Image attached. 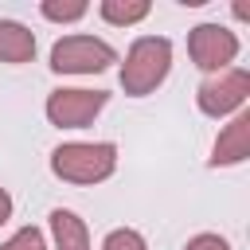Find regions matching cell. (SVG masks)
Wrapping results in <instances>:
<instances>
[{
	"label": "cell",
	"instance_id": "8",
	"mask_svg": "<svg viewBox=\"0 0 250 250\" xmlns=\"http://www.w3.org/2000/svg\"><path fill=\"white\" fill-rule=\"evenodd\" d=\"M35 59V31L20 20H0V62L23 66Z\"/></svg>",
	"mask_w": 250,
	"mask_h": 250
},
{
	"label": "cell",
	"instance_id": "6",
	"mask_svg": "<svg viewBox=\"0 0 250 250\" xmlns=\"http://www.w3.org/2000/svg\"><path fill=\"white\" fill-rule=\"evenodd\" d=\"M188 55L203 74H219L238 59V35L223 23H199L188 31Z\"/></svg>",
	"mask_w": 250,
	"mask_h": 250
},
{
	"label": "cell",
	"instance_id": "12",
	"mask_svg": "<svg viewBox=\"0 0 250 250\" xmlns=\"http://www.w3.org/2000/svg\"><path fill=\"white\" fill-rule=\"evenodd\" d=\"M102 250H148V242H145L141 230H133V227H117V230L105 234Z\"/></svg>",
	"mask_w": 250,
	"mask_h": 250
},
{
	"label": "cell",
	"instance_id": "11",
	"mask_svg": "<svg viewBox=\"0 0 250 250\" xmlns=\"http://www.w3.org/2000/svg\"><path fill=\"white\" fill-rule=\"evenodd\" d=\"M39 12H43V20H51V23H74V20H82V16L90 12V4H86V0H43Z\"/></svg>",
	"mask_w": 250,
	"mask_h": 250
},
{
	"label": "cell",
	"instance_id": "15",
	"mask_svg": "<svg viewBox=\"0 0 250 250\" xmlns=\"http://www.w3.org/2000/svg\"><path fill=\"white\" fill-rule=\"evenodd\" d=\"M8 219H12V195H8L4 188H0V227H4Z\"/></svg>",
	"mask_w": 250,
	"mask_h": 250
},
{
	"label": "cell",
	"instance_id": "14",
	"mask_svg": "<svg viewBox=\"0 0 250 250\" xmlns=\"http://www.w3.org/2000/svg\"><path fill=\"white\" fill-rule=\"evenodd\" d=\"M184 250H230V242H227L223 234H211V230H203V234L188 238V242H184Z\"/></svg>",
	"mask_w": 250,
	"mask_h": 250
},
{
	"label": "cell",
	"instance_id": "2",
	"mask_svg": "<svg viewBox=\"0 0 250 250\" xmlns=\"http://www.w3.org/2000/svg\"><path fill=\"white\" fill-rule=\"evenodd\" d=\"M172 70V43L164 35H141L121 62V90L129 98H145L152 94Z\"/></svg>",
	"mask_w": 250,
	"mask_h": 250
},
{
	"label": "cell",
	"instance_id": "10",
	"mask_svg": "<svg viewBox=\"0 0 250 250\" xmlns=\"http://www.w3.org/2000/svg\"><path fill=\"white\" fill-rule=\"evenodd\" d=\"M102 20L105 23H113V27H133V23H141L148 12H152V4L148 0H102Z\"/></svg>",
	"mask_w": 250,
	"mask_h": 250
},
{
	"label": "cell",
	"instance_id": "3",
	"mask_svg": "<svg viewBox=\"0 0 250 250\" xmlns=\"http://www.w3.org/2000/svg\"><path fill=\"white\" fill-rule=\"evenodd\" d=\"M113 62H117V51L94 35H66L51 47V70L55 74H98Z\"/></svg>",
	"mask_w": 250,
	"mask_h": 250
},
{
	"label": "cell",
	"instance_id": "9",
	"mask_svg": "<svg viewBox=\"0 0 250 250\" xmlns=\"http://www.w3.org/2000/svg\"><path fill=\"white\" fill-rule=\"evenodd\" d=\"M51 238H55V250H90L86 223L74 211H66V207H55L51 211Z\"/></svg>",
	"mask_w": 250,
	"mask_h": 250
},
{
	"label": "cell",
	"instance_id": "7",
	"mask_svg": "<svg viewBox=\"0 0 250 250\" xmlns=\"http://www.w3.org/2000/svg\"><path fill=\"white\" fill-rule=\"evenodd\" d=\"M246 156H250V113H234L230 125H223V133L215 137L207 164L211 168H230V164H242Z\"/></svg>",
	"mask_w": 250,
	"mask_h": 250
},
{
	"label": "cell",
	"instance_id": "13",
	"mask_svg": "<svg viewBox=\"0 0 250 250\" xmlns=\"http://www.w3.org/2000/svg\"><path fill=\"white\" fill-rule=\"evenodd\" d=\"M0 250H47V238H43L39 227H20Z\"/></svg>",
	"mask_w": 250,
	"mask_h": 250
},
{
	"label": "cell",
	"instance_id": "4",
	"mask_svg": "<svg viewBox=\"0 0 250 250\" xmlns=\"http://www.w3.org/2000/svg\"><path fill=\"white\" fill-rule=\"evenodd\" d=\"M246 98H250V74L242 66H227L219 74H207L195 90V105L207 117H230L246 105Z\"/></svg>",
	"mask_w": 250,
	"mask_h": 250
},
{
	"label": "cell",
	"instance_id": "1",
	"mask_svg": "<svg viewBox=\"0 0 250 250\" xmlns=\"http://www.w3.org/2000/svg\"><path fill=\"white\" fill-rule=\"evenodd\" d=\"M117 168L113 141H66L51 152V172L66 184H102Z\"/></svg>",
	"mask_w": 250,
	"mask_h": 250
},
{
	"label": "cell",
	"instance_id": "5",
	"mask_svg": "<svg viewBox=\"0 0 250 250\" xmlns=\"http://www.w3.org/2000/svg\"><path fill=\"white\" fill-rule=\"evenodd\" d=\"M105 102H109L105 90H78V86L66 90V86H62V90H51V94H47L43 113H47V121L59 125V129H86V125L105 109Z\"/></svg>",
	"mask_w": 250,
	"mask_h": 250
}]
</instances>
